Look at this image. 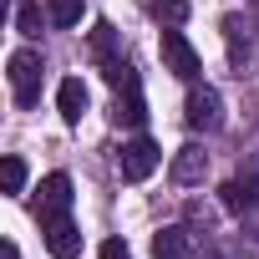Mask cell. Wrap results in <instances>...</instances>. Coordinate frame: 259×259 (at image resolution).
<instances>
[{
  "instance_id": "obj_13",
  "label": "cell",
  "mask_w": 259,
  "mask_h": 259,
  "mask_svg": "<svg viewBox=\"0 0 259 259\" xmlns=\"http://www.w3.org/2000/svg\"><path fill=\"white\" fill-rule=\"evenodd\" d=\"M16 31L21 36H41V6L36 0H21L16 6Z\"/></svg>"
},
{
  "instance_id": "obj_4",
  "label": "cell",
  "mask_w": 259,
  "mask_h": 259,
  "mask_svg": "<svg viewBox=\"0 0 259 259\" xmlns=\"http://www.w3.org/2000/svg\"><path fill=\"white\" fill-rule=\"evenodd\" d=\"M183 122L193 127V133H219V127H224V97L213 87H188Z\"/></svg>"
},
{
  "instance_id": "obj_6",
  "label": "cell",
  "mask_w": 259,
  "mask_h": 259,
  "mask_svg": "<svg viewBox=\"0 0 259 259\" xmlns=\"http://www.w3.org/2000/svg\"><path fill=\"white\" fill-rule=\"evenodd\" d=\"M66 208H71V178L66 173H46L41 188H36V219L51 224V219H66Z\"/></svg>"
},
{
  "instance_id": "obj_14",
  "label": "cell",
  "mask_w": 259,
  "mask_h": 259,
  "mask_svg": "<svg viewBox=\"0 0 259 259\" xmlns=\"http://www.w3.org/2000/svg\"><path fill=\"white\" fill-rule=\"evenodd\" d=\"M0 183H6V193H21V188H26V163H21L16 153L0 163Z\"/></svg>"
},
{
  "instance_id": "obj_17",
  "label": "cell",
  "mask_w": 259,
  "mask_h": 259,
  "mask_svg": "<svg viewBox=\"0 0 259 259\" xmlns=\"http://www.w3.org/2000/svg\"><path fill=\"white\" fill-rule=\"evenodd\" d=\"M102 259H133V249H127L122 239H102V249H97Z\"/></svg>"
},
{
  "instance_id": "obj_8",
  "label": "cell",
  "mask_w": 259,
  "mask_h": 259,
  "mask_svg": "<svg viewBox=\"0 0 259 259\" xmlns=\"http://www.w3.org/2000/svg\"><path fill=\"white\" fill-rule=\"evenodd\" d=\"M87 102H92V97H87L81 76H66V81L56 87V107H61V122H71V127H76V122L87 117Z\"/></svg>"
},
{
  "instance_id": "obj_15",
  "label": "cell",
  "mask_w": 259,
  "mask_h": 259,
  "mask_svg": "<svg viewBox=\"0 0 259 259\" xmlns=\"http://www.w3.org/2000/svg\"><path fill=\"white\" fill-rule=\"evenodd\" d=\"M81 11H87V0H51V21L56 26H76Z\"/></svg>"
},
{
  "instance_id": "obj_5",
  "label": "cell",
  "mask_w": 259,
  "mask_h": 259,
  "mask_svg": "<svg viewBox=\"0 0 259 259\" xmlns=\"http://www.w3.org/2000/svg\"><path fill=\"white\" fill-rule=\"evenodd\" d=\"M11 92L21 107H36L41 102V56L36 51H16L11 56Z\"/></svg>"
},
{
  "instance_id": "obj_10",
  "label": "cell",
  "mask_w": 259,
  "mask_h": 259,
  "mask_svg": "<svg viewBox=\"0 0 259 259\" xmlns=\"http://www.w3.org/2000/svg\"><path fill=\"white\" fill-rule=\"evenodd\" d=\"M112 122H117V127H143V122H148V102H143L138 87H122V92H117V102H112Z\"/></svg>"
},
{
  "instance_id": "obj_3",
  "label": "cell",
  "mask_w": 259,
  "mask_h": 259,
  "mask_svg": "<svg viewBox=\"0 0 259 259\" xmlns=\"http://www.w3.org/2000/svg\"><path fill=\"white\" fill-rule=\"evenodd\" d=\"M158 163H163V148H158L153 138H133V143H122V153H117V173H122L127 183L153 178Z\"/></svg>"
},
{
  "instance_id": "obj_11",
  "label": "cell",
  "mask_w": 259,
  "mask_h": 259,
  "mask_svg": "<svg viewBox=\"0 0 259 259\" xmlns=\"http://www.w3.org/2000/svg\"><path fill=\"white\" fill-rule=\"evenodd\" d=\"M203 173H208V153H203V148H193V143H188V148H178V158H173V183H183V188H188V183H203Z\"/></svg>"
},
{
  "instance_id": "obj_16",
  "label": "cell",
  "mask_w": 259,
  "mask_h": 259,
  "mask_svg": "<svg viewBox=\"0 0 259 259\" xmlns=\"http://www.w3.org/2000/svg\"><path fill=\"white\" fill-rule=\"evenodd\" d=\"M224 36H229V61H234V66H244L249 46L239 41V16H224Z\"/></svg>"
},
{
  "instance_id": "obj_9",
  "label": "cell",
  "mask_w": 259,
  "mask_h": 259,
  "mask_svg": "<svg viewBox=\"0 0 259 259\" xmlns=\"http://www.w3.org/2000/svg\"><path fill=\"white\" fill-rule=\"evenodd\" d=\"M153 259H193V234L188 229H158L153 234Z\"/></svg>"
},
{
  "instance_id": "obj_2",
  "label": "cell",
  "mask_w": 259,
  "mask_h": 259,
  "mask_svg": "<svg viewBox=\"0 0 259 259\" xmlns=\"http://www.w3.org/2000/svg\"><path fill=\"white\" fill-rule=\"evenodd\" d=\"M158 51H163V66H168L178 81H193V76L203 71V61H198L193 41H188L178 26H163V36H158Z\"/></svg>"
},
{
  "instance_id": "obj_7",
  "label": "cell",
  "mask_w": 259,
  "mask_h": 259,
  "mask_svg": "<svg viewBox=\"0 0 259 259\" xmlns=\"http://www.w3.org/2000/svg\"><path fill=\"white\" fill-rule=\"evenodd\" d=\"M46 229V254L51 259H76L81 254V229L71 224V219H51V224H41Z\"/></svg>"
},
{
  "instance_id": "obj_12",
  "label": "cell",
  "mask_w": 259,
  "mask_h": 259,
  "mask_svg": "<svg viewBox=\"0 0 259 259\" xmlns=\"http://www.w3.org/2000/svg\"><path fill=\"white\" fill-rule=\"evenodd\" d=\"M143 11H148L158 26H183V21H188V0H143Z\"/></svg>"
},
{
  "instance_id": "obj_1",
  "label": "cell",
  "mask_w": 259,
  "mask_h": 259,
  "mask_svg": "<svg viewBox=\"0 0 259 259\" xmlns=\"http://www.w3.org/2000/svg\"><path fill=\"white\" fill-rule=\"evenodd\" d=\"M219 203L229 213H254L259 208V158H244L239 163V173L219 188Z\"/></svg>"
}]
</instances>
